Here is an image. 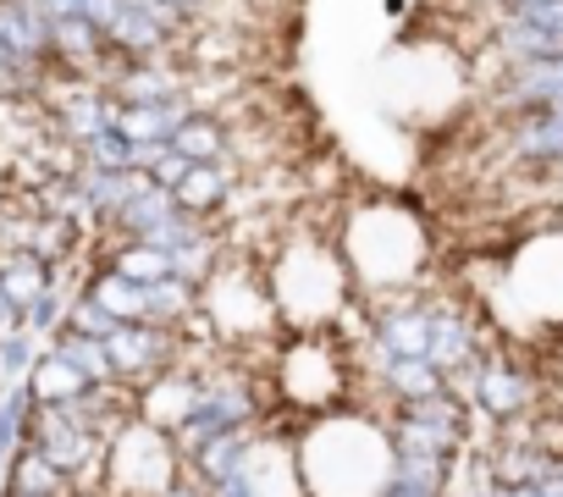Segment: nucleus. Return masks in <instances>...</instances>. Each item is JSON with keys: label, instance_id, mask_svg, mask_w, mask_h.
Wrapping results in <instances>:
<instances>
[{"label": "nucleus", "instance_id": "2", "mask_svg": "<svg viewBox=\"0 0 563 497\" xmlns=\"http://www.w3.org/2000/svg\"><path fill=\"white\" fill-rule=\"evenodd\" d=\"M338 248H343V266L354 277L360 294L382 299V294H404L426 283V255H431V238L426 221L409 216L404 205H360L343 227H338Z\"/></svg>", "mask_w": 563, "mask_h": 497}, {"label": "nucleus", "instance_id": "6", "mask_svg": "<svg viewBox=\"0 0 563 497\" xmlns=\"http://www.w3.org/2000/svg\"><path fill=\"white\" fill-rule=\"evenodd\" d=\"M276 393L299 415H332L349 404V360L327 332H299L276 360Z\"/></svg>", "mask_w": 563, "mask_h": 497}, {"label": "nucleus", "instance_id": "10", "mask_svg": "<svg viewBox=\"0 0 563 497\" xmlns=\"http://www.w3.org/2000/svg\"><path fill=\"white\" fill-rule=\"evenodd\" d=\"M188 166H194V161H183V155L166 144V150L155 155V166H150V183H161V188H177V183L188 177Z\"/></svg>", "mask_w": 563, "mask_h": 497}, {"label": "nucleus", "instance_id": "11", "mask_svg": "<svg viewBox=\"0 0 563 497\" xmlns=\"http://www.w3.org/2000/svg\"><path fill=\"white\" fill-rule=\"evenodd\" d=\"M166 7H172V12H183L188 23H205V18H216L221 0H166Z\"/></svg>", "mask_w": 563, "mask_h": 497}, {"label": "nucleus", "instance_id": "8", "mask_svg": "<svg viewBox=\"0 0 563 497\" xmlns=\"http://www.w3.org/2000/svg\"><path fill=\"white\" fill-rule=\"evenodd\" d=\"M238 188H243V177H238L232 161H199V166H188V177H183L172 194H177V205H183L188 216L210 221V216H221V210L238 199Z\"/></svg>", "mask_w": 563, "mask_h": 497}, {"label": "nucleus", "instance_id": "7", "mask_svg": "<svg viewBox=\"0 0 563 497\" xmlns=\"http://www.w3.org/2000/svg\"><path fill=\"white\" fill-rule=\"evenodd\" d=\"M563 106V56H541V62H508L492 67L486 84V111L497 122L525 117V111H552Z\"/></svg>", "mask_w": 563, "mask_h": 497}, {"label": "nucleus", "instance_id": "3", "mask_svg": "<svg viewBox=\"0 0 563 497\" xmlns=\"http://www.w3.org/2000/svg\"><path fill=\"white\" fill-rule=\"evenodd\" d=\"M265 283H271L282 327H294V332H327L343 316L349 288H354L338 238H316V232H294L282 243L271 255Z\"/></svg>", "mask_w": 563, "mask_h": 497}, {"label": "nucleus", "instance_id": "1", "mask_svg": "<svg viewBox=\"0 0 563 497\" xmlns=\"http://www.w3.org/2000/svg\"><path fill=\"white\" fill-rule=\"evenodd\" d=\"M305 497H382L393 486V437L387 420L365 409H332L294 437Z\"/></svg>", "mask_w": 563, "mask_h": 497}, {"label": "nucleus", "instance_id": "9", "mask_svg": "<svg viewBox=\"0 0 563 497\" xmlns=\"http://www.w3.org/2000/svg\"><path fill=\"white\" fill-rule=\"evenodd\" d=\"M172 150L183 155V161H232V122H227V111H188L183 122H177V133H172Z\"/></svg>", "mask_w": 563, "mask_h": 497}, {"label": "nucleus", "instance_id": "5", "mask_svg": "<svg viewBox=\"0 0 563 497\" xmlns=\"http://www.w3.org/2000/svg\"><path fill=\"white\" fill-rule=\"evenodd\" d=\"M111 497H161L166 486L183 481V453L172 442V431L150 426V420H128L111 442H106V470H100Z\"/></svg>", "mask_w": 563, "mask_h": 497}, {"label": "nucleus", "instance_id": "4", "mask_svg": "<svg viewBox=\"0 0 563 497\" xmlns=\"http://www.w3.org/2000/svg\"><path fill=\"white\" fill-rule=\"evenodd\" d=\"M199 310L216 332V343H265L282 332V316H276V299H271V283L265 272H254V261H227L199 283Z\"/></svg>", "mask_w": 563, "mask_h": 497}]
</instances>
